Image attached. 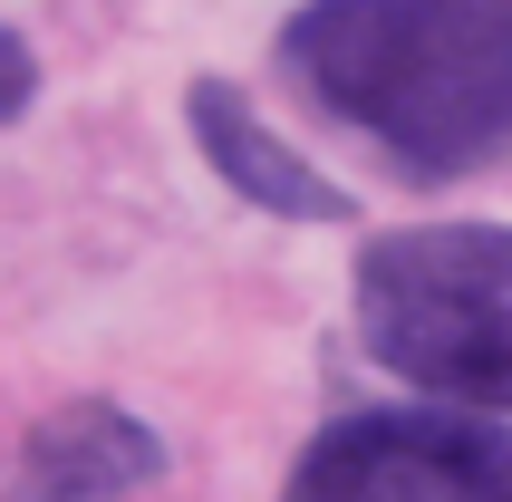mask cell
Segmentation results:
<instances>
[{"mask_svg":"<svg viewBox=\"0 0 512 502\" xmlns=\"http://www.w3.org/2000/svg\"><path fill=\"white\" fill-rule=\"evenodd\" d=\"M194 136H203V165L223 174L232 194H252L261 213H281V223H310V213L319 223H348V194L300 155V145H281L271 126H261L242 87H223V78L194 87Z\"/></svg>","mask_w":512,"mask_h":502,"instance_id":"cell-4","label":"cell"},{"mask_svg":"<svg viewBox=\"0 0 512 502\" xmlns=\"http://www.w3.org/2000/svg\"><path fill=\"white\" fill-rule=\"evenodd\" d=\"M358 338L406 387L512 406V232L416 223L358 251Z\"/></svg>","mask_w":512,"mask_h":502,"instance_id":"cell-2","label":"cell"},{"mask_svg":"<svg viewBox=\"0 0 512 502\" xmlns=\"http://www.w3.org/2000/svg\"><path fill=\"white\" fill-rule=\"evenodd\" d=\"M281 502H512V435L474 416H339Z\"/></svg>","mask_w":512,"mask_h":502,"instance_id":"cell-3","label":"cell"},{"mask_svg":"<svg viewBox=\"0 0 512 502\" xmlns=\"http://www.w3.org/2000/svg\"><path fill=\"white\" fill-rule=\"evenodd\" d=\"M155 464H165V445H155L136 416H116V406H68V416H49L20 445L10 502H116V493H136Z\"/></svg>","mask_w":512,"mask_h":502,"instance_id":"cell-5","label":"cell"},{"mask_svg":"<svg viewBox=\"0 0 512 502\" xmlns=\"http://www.w3.org/2000/svg\"><path fill=\"white\" fill-rule=\"evenodd\" d=\"M29 78H39V68H29V39H20V29H0V116L29 97Z\"/></svg>","mask_w":512,"mask_h":502,"instance_id":"cell-6","label":"cell"},{"mask_svg":"<svg viewBox=\"0 0 512 502\" xmlns=\"http://www.w3.org/2000/svg\"><path fill=\"white\" fill-rule=\"evenodd\" d=\"M281 68L329 126L416 184L512 145V0H300Z\"/></svg>","mask_w":512,"mask_h":502,"instance_id":"cell-1","label":"cell"}]
</instances>
